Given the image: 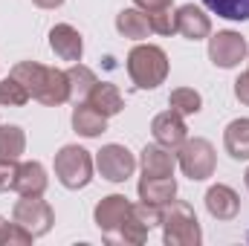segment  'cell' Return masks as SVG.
<instances>
[{
    "label": "cell",
    "instance_id": "6da1fadb",
    "mask_svg": "<svg viewBox=\"0 0 249 246\" xmlns=\"http://www.w3.org/2000/svg\"><path fill=\"white\" fill-rule=\"evenodd\" d=\"M12 78H18L32 99H38L47 107H58L70 99V78L67 70H55V67H44L38 61H20L12 67L9 72Z\"/></svg>",
    "mask_w": 249,
    "mask_h": 246
},
{
    "label": "cell",
    "instance_id": "7a4b0ae2",
    "mask_svg": "<svg viewBox=\"0 0 249 246\" xmlns=\"http://www.w3.org/2000/svg\"><path fill=\"white\" fill-rule=\"evenodd\" d=\"M127 75L139 90H154L168 78V55L154 44H139L127 53Z\"/></svg>",
    "mask_w": 249,
    "mask_h": 246
},
{
    "label": "cell",
    "instance_id": "3957f363",
    "mask_svg": "<svg viewBox=\"0 0 249 246\" xmlns=\"http://www.w3.org/2000/svg\"><path fill=\"white\" fill-rule=\"evenodd\" d=\"M160 226H162V241L168 246H200L203 241L197 214L183 200H171L168 206H162Z\"/></svg>",
    "mask_w": 249,
    "mask_h": 246
},
{
    "label": "cell",
    "instance_id": "277c9868",
    "mask_svg": "<svg viewBox=\"0 0 249 246\" xmlns=\"http://www.w3.org/2000/svg\"><path fill=\"white\" fill-rule=\"evenodd\" d=\"M55 177L64 188L78 191L93 180V157L81 145H64L55 154Z\"/></svg>",
    "mask_w": 249,
    "mask_h": 246
},
{
    "label": "cell",
    "instance_id": "5b68a950",
    "mask_svg": "<svg viewBox=\"0 0 249 246\" xmlns=\"http://www.w3.org/2000/svg\"><path fill=\"white\" fill-rule=\"evenodd\" d=\"M177 165L183 168L188 180L200 183V180H209L217 168V157H214V145L209 139H186L180 148H177Z\"/></svg>",
    "mask_w": 249,
    "mask_h": 246
},
{
    "label": "cell",
    "instance_id": "8992f818",
    "mask_svg": "<svg viewBox=\"0 0 249 246\" xmlns=\"http://www.w3.org/2000/svg\"><path fill=\"white\" fill-rule=\"evenodd\" d=\"M12 220L20 223L23 229H29L35 238H41V235H47L53 229L55 211H53V206L47 200H41V194L38 197H20L15 203V209H12Z\"/></svg>",
    "mask_w": 249,
    "mask_h": 246
},
{
    "label": "cell",
    "instance_id": "52a82bcc",
    "mask_svg": "<svg viewBox=\"0 0 249 246\" xmlns=\"http://www.w3.org/2000/svg\"><path fill=\"white\" fill-rule=\"evenodd\" d=\"M249 47L247 38L241 32H232V29H223L217 35L209 38V58L214 67H223V70H232L247 58Z\"/></svg>",
    "mask_w": 249,
    "mask_h": 246
},
{
    "label": "cell",
    "instance_id": "ba28073f",
    "mask_svg": "<svg viewBox=\"0 0 249 246\" xmlns=\"http://www.w3.org/2000/svg\"><path fill=\"white\" fill-rule=\"evenodd\" d=\"M96 168L105 180L110 183H124L133 171H136V159L133 154L124 148V145H105L99 154H96Z\"/></svg>",
    "mask_w": 249,
    "mask_h": 246
},
{
    "label": "cell",
    "instance_id": "9c48e42d",
    "mask_svg": "<svg viewBox=\"0 0 249 246\" xmlns=\"http://www.w3.org/2000/svg\"><path fill=\"white\" fill-rule=\"evenodd\" d=\"M130 209H133V203H130L124 194H110V197H105V200L96 206L93 220H96V226H99L107 238H113V235L119 232V226L127 220Z\"/></svg>",
    "mask_w": 249,
    "mask_h": 246
},
{
    "label": "cell",
    "instance_id": "30bf717a",
    "mask_svg": "<svg viewBox=\"0 0 249 246\" xmlns=\"http://www.w3.org/2000/svg\"><path fill=\"white\" fill-rule=\"evenodd\" d=\"M151 133H154L157 145L171 148V151L180 148V145L188 139V127H186L183 116H180L177 110H165V113L154 116V122H151Z\"/></svg>",
    "mask_w": 249,
    "mask_h": 246
},
{
    "label": "cell",
    "instance_id": "8fae6325",
    "mask_svg": "<svg viewBox=\"0 0 249 246\" xmlns=\"http://www.w3.org/2000/svg\"><path fill=\"white\" fill-rule=\"evenodd\" d=\"M50 47L61 61H72V64L81 61V53H84V41H81L78 29L70 26V23H58V26L50 29Z\"/></svg>",
    "mask_w": 249,
    "mask_h": 246
},
{
    "label": "cell",
    "instance_id": "7c38bea8",
    "mask_svg": "<svg viewBox=\"0 0 249 246\" xmlns=\"http://www.w3.org/2000/svg\"><path fill=\"white\" fill-rule=\"evenodd\" d=\"M177 32L188 41H203V38L212 35V20L200 6L186 3V6L177 9Z\"/></svg>",
    "mask_w": 249,
    "mask_h": 246
},
{
    "label": "cell",
    "instance_id": "4fadbf2b",
    "mask_svg": "<svg viewBox=\"0 0 249 246\" xmlns=\"http://www.w3.org/2000/svg\"><path fill=\"white\" fill-rule=\"evenodd\" d=\"M139 165H142V174L145 177H174L177 157L171 154V148L145 145L142 148V157H139Z\"/></svg>",
    "mask_w": 249,
    "mask_h": 246
},
{
    "label": "cell",
    "instance_id": "5bb4252c",
    "mask_svg": "<svg viewBox=\"0 0 249 246\" xmlns=\"http://www.w3.org/2000/svg\"><path fill=\"white\" fill-rule=\"evenodd\" d=\"M47 185H50V177H47V168L41 162H23V165H18V177H15L12 188L20 197H38V194L44 197Z\"/></svg>",
    "mask_w": 249,
    "mask_h": 246
},
{
    "label": "cell",
    "instance_id": "9a60e30c",
    "mask_svg": "<svg viewBox=\"0 0 249 246\" xmlns=\"http://www.w3.org/2000/svg\"><path fill=\"white\" fill-rule=\"evenodd\" d=\"M206 209H209V214L217 217V220H232V217L241 211V197H238L229 185L217 183L206 191Z\"/></svg>",
    "mask_w": 249,
    "mask_h": 246
},
{
    "label": "cell",
    "instance_id": "2e32d148",
    "mask_svg": "<svg viewBox=\"0 0 249 246\" xmlns=\"http://www.w3.org/2000/svg\"><path fill=\"white\" fill-rule=\"evenodd\" d=\"M177 197V180L174 177H145L139 180V200L151 206H168Z\"/></svg>",
    "mask_w": 249,
    "mask_h": 246
},
{
    "label": "cell",
    "instance_id": "e0dca14e",
    "mask_svg": "<svg viewBox=\"0 0 249 246\" xmlns=\"http://www.w3.org/2000/svg\"><path fill=\"white\" fill-rule=\"evenodd\" d=\"M87 105L90 107H96L102 116H116V113H122L124 107V99L122 93H119V87L116 84H107V81H99L93 90H90V96H87Z\"/></svg>",
    "mask_w": 249,
    "mask_h": 246
},
{
    "label": "cell",
    "instance_id": "ac0fdd59",
    "mask_svg": "<svg viewBox=\"0 0 249 246\" xmlns=\"http://www.w3.org/2000/svg\"><path fill=\"white\" fill-rule=\"evenodd\" d=\"M72 130H75L78 136L93 139V136H99V133L107 130V116H102V113H99L96 107H90L87 102H84V105L75 102V107H72Z\"/></svg>",
    "mask_w": 249,
    "mask_h": 246
},
{
    "label": "cell",
    "instance_id": "d6986e66",
    "mask_svg": "<svg viewBox=\"0 0 249 246\" xmlns=\"http://www.w3.org/2000/svg\"><path fill=\"white\" fill-rule=\"evenodd\" d=\"M223 145H226V154L232 159H238V162L249 159V119H235L226 124Z\"/></svg>",
    "mask_w": 249,
    "mask_h": 246
},
{
    "label": "cell",
    "instance_id": "ffe728a7",
    "mask_svg": "<svg viewBox=\"0 0 249 246\" xmlns=\"http://www.w3.org/2000/svg\"><path fill=\"white\" fill-rule=\"evenodd\" d=\"M116 29L124 38H133V41H142L154 32L151 20H148V12H142V9H122L116 15Z\"/></svg>",
    "mask_w": 249,
    "mask_h": 246
},
{
    "label": "cell",
    "instance_id": "44dd1931",
    "mask_svg": "<svg viewBox=\"0 0 249 246\" xmlns=\"http://www.w3.org/2000/svg\"><path fill=\"white\" fill-rule=\"evenodd\" d=\"M67 78H70V99H75V102H81V99H87L90 96V90L99 84V78H96V72L90 70V67H84V64H72L70 70H67Z\"/></svg>",
    "mask_w": 249,
    "mask_h": 246
},
{
    "label": "cell",
    "instance_id": "7402d4cb",
    "mask_svg": "<svg viewBox=\"0 0 249 246\" xmlns=\"http://www.w3.org/2000/svg\"><path fill=\"white\" fill-rule=\"evenodd\" d=\"M26 151V133L18 124H0V157L18 159Z\"/></svg>",
    "mask_w": 249,
    "mask_h": 246
},
{
    "label": "cell",
    "instance_id": "603a6c76",
    "mask_svg": "<svg viewBox=\"0 0 249 246\" xmlns=\"http://www.w3.org/2000/svg\"><path fill=\"white\" fill-rule=\"evenodd\" d=\"M168 105H171V110H177L180 116H191V113H200L203 99H200V93L191 90V87H177V90H171Z\"/></svg>",
    "mask_w": 249,
    "mask_h": 246
},
{
    "label": "cell",
    "instance_id": "cb8c5ba5",
    "mask_svg": "<svg viewBox=\"0 0 249 246\" xmlns=\"http://www.w3.org/2000/svg\"><path fill=\"white\" fill-rule=\"evenodd\" d=\"M203 6L226 20H249V0H203Z\"/></svg>",
    "mask_w": 249,
    "mask_h": 246
},
{
    "label": "cell",
    "instance_id": "d4e9b609",
    "mask_svg": "<svg viewBox=\"0 0 249 246\" xmlns=\"http://www.w3.org/2000/svg\"><path fill=\"white\" fill-rule=\"evenodd\" d=\"M29 99H32L29 90H26L18 78L9 75V78L0 81V105H3V107H23Z\"/></svg>",
    "mask_w": 249,
    "mask_h": 246
},
{
    "label": "cell",
    "instance_id": "484cf974",
    "mask_svg": "<svg viewBox=\"0 0 249 246\" xmlns=\"http://www.w3.org/2000/svg\"><path fill=\"white\" fill-rule=\"evenodd\" d=\"M148 20H151V29L157 35H174L177 32V12L168 9H160V12H148Z\"/></svg>",
    "mask_w": 249,
    "mask_h": 246
},
{
    "label": "cell",
    "instance_id": "4316f807",
    "mask_svg": "<svg viewBox=\"0 0 249 246\" xmlns=\"http://www.w3.org/2000/svg\"><path fill=\"white\" fill-rule=\"evenodd\" d=\"M15 177H18V162L0 157V191H9L15 185Z\"/></svg>",
    "mask_w": 249,
    "mask_h": 246
},
{
    "label": "cell",
    "instance_id": "83f0119b",
    "mask_svg": "<svg viewBox=\"0 0 249 246\" xmlns=\"http://www.w3.org/2000/svg\"><path fill=\"white\" fill-rule=\"evenodd\" d=\"M235 99L249 107V70L247 72H241V78L235 81Z\"/></svg>",
    "mask_w": 249,
    "mask_h": 246
},
{
    "label": "cell",
    "instance_id": "f1b7e54d",
    "mask_svg": "<svg viewBox=\"0 0 249 246\" xmlns=\"http://www.w3.org/2000/svg\"><path fill=\"white\" fill-rule=\"evenodd\" d=\"M133 3L142 12H160V9H168L171 6V0H133Z\"/></svg>",
    "mask_w": 249,
    "mask_h": 246
},
{
    "label": "cell",
    "instance_id": "f546056e",
    "mask_svg": "<svg viewBox=\"0 0 249 246\" xmlns=\"http://www.w3.org/2000/svg\"><path fill=\"white\" fill-rule=\"evenodd\" d=\"M35 6H41V9H58L64 0H32Z\"/></svg>",
    "mask_w": 249,
    "mask_h": 246
},
{
    "label": "cell",
    "instance_id": "4dcf8cb0",
    "mask_svg": "<svg viewBox=\"0 0 249 246\" xmlns=\"http://www.w3.org/2000/svg\"><path fill=\"white\" fill-rule=\"evenodd\" d=\"M9 226H12V223H6V217H0V246H3V241H6V232H9Z\"/></svg>",
    "mask_w": 249,
    "mask_h": 246
},
{
    "label": "cell",
    "instance_id": "1f68e13d",
    "mask_svg": "<svg viewBox=\"0 0 249 246\" xmlns=\"http://www.w3.org/2000/svg\"><path fill=\"white\" fill-rule=\"evenodd\" d=\"M244 180H247V188H249V168H247V177H244Z\"/></svg>",
    "mask_w": 249,
    "mask_h": 246
}]
</instances>
